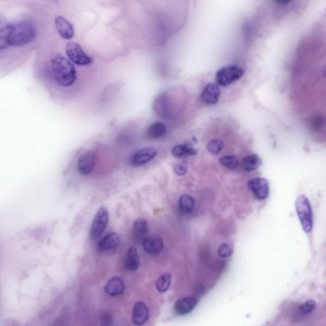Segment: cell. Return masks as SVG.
<instances>
[{
	"mask_svg": "<svg viewBox=\"0 0 326 326\" xmlns=\"http://www.w3.org/2000/svg\"><path fill=\"white\" fill-rule=\"evenodd\" d=\"M109 213L106 207H100L93 220L90 230V237L92 240L98 239L103 234L108 226Z\"/></svg>",
	"mask_w": 326,
	"mask_h": 326,
	"instance_id": "5",
	"label": "cell"
},
{
	"mask_svg": "<svg viewBox=\"0 0 326 326\" xmlns=\"http://www.w3.org/2000/svg\"><path fill=\"white\" fill-rule=\"evenodd\" d=\"M104 290L110 296H118L124 293L125 284L120 277L114 276L107 282Z\"/></svg>",
	"mask_w": 326,
	"mask_h": 326,
	"instance_id": "17",
	"label": "cell"
},
{
	"mask_svg": "<svg viewBox=\"0 0 326 326\" xmlns=\"http://www.w3.org/2000/svg\"><path fill=\"white\" fill-rule=\"evenodd\" d=\"M149 316L148 310L146 304L142 302L135 304L132 312V321L135 325L140 326L146 324Z\"/></svg>",
	"mask_w": 326,
	"mask_h": 326,
	"instance_id": "15",
	"label": "cell"
},
{
	"mask_svg": "<svg viewBox=\"0 0 326 326\" xmlns=\"http://www.w3.org/2000/svg\"><path fill=\"white\" fill-rule=\"evenodd\" d=\"M194 200L190 195L185 194L182 196L179 199V210L185 215L192 212L194 207Z\"/></svg>",
	"mask_w": 326,
	"mask_h": 326,
	"instance_id": "20",
	"label": "cell"
},
{
	"mask_svg": "<svg viewBox=\"0 0 326 326\" xmlns=\"http://www.w3.org/2000/svg\"><path fill=\"white\" fill-rule=\"evenodd\" d=\"M158 155V151L152 148L140 149L132 156L130 164L132 166H141L154 159Z\"/></svg>",
	"mask_w": 326,
	"mask_h": 326,
	"instance_id": "7",
	"label": "cell"
},
{
	"mask_svg": "<svg viewBox=\"0 0 326 326\" xmlns=\"http://www.w3.org/2000/svg\"><path fill=\"white\" fill-rule=\"evenodd\" d=\"M166 132V126L162 122H155L149 126L146 134L151 138H159L164 136Z\"/></svg>",
	"mask_w": 326,
	"mask_h": 326,
	"instance_id": "23",
	"label": "cell"
},
{
	"mask_svg": "<svg viewBox=\"0 0 326 326\" xmlns=\"http://www.w3.org/2000/svg\"><path fill=\"white\" fill-rule=\"evenodd\" d=\"M234 246L230 244H221L218 249V255L222 258H229L234 253Z\"/></svg>",
	"mask_w": 326,
	"mask_h": 326,
	"instance_id": "27",
	"label": "cell"
},
{
	"mask_svg": "<svg viewBox=\"0 0 326 326\" xmlns=\"http://www.w3.org/2000/svg\"><path fill=\"white\" fill-rule=\"evenodd\" d=\"M142 244L146 252L150 255L159 254L164 248L162 239L158 235L146 236L142 242Z\"/></svg>",
	"mask_w": 326,
	"mask_h": 326,
	"instance_id": "11",
	"label": "cell"
},
{
	"mask_svg": "<svg viewBox=\"0 0 326 326\" xmlns=\"http://www.w3.org/2000/svg\"><path fill=\"white\" fill-rule=\"evenodd\" d=\"M262 164V159L257 154L246 156L243 160V167L246 172H252L257 170Z\"/></svg>",
	"mask_w": 326,
	"mask_h": 326,
	"instance_id": "21",
	"label": "cell"
},
{
	"mask_svg": "<svg viewBox=\"0 0 326 326\" xmlns=\"http://www.w3.org/2000/svg\"><path fill=\"white\" fill-rule=\"evenodd\" d=\"M224 148V142L220 139H213L207 144V149L210 152L214 155L218 154L222 151Z\"/></svg>",
	"mask_w": 326,
	"mask_h": 326,
	"instance_id": "26",
	"label": "cell"
},
{
	"mask_svg": "<svg viewBox=\"0 0 326 326\" xmlns=\"http://www.w3.org/2000/svg\"><path fill=\"white\" fill-rule=\"evenodd\" d=\"M121 239L120 235L116 232H110L102 238L98 244V248L100 252H106L117 248L120 246Z\"/></svg>",
	"mask_w": 326,
	"mask_h": 326,
	"instance_id": "14",
	"label": "cell"
},
{
	"mask_svg": "<svg viewBox=\"0 0 326 326\" xmlns=\"http://www.w3.org/2000/svg\"><path fill=\"white\" fill-rule=\"evenodd\" d=\"M148 224L145 218H138L132 226V234L136 241H142L148 236Z\"/></svg>",
	"mask_w": 326,
	"mask_h": 326,
	"instance_id": "18",
	"label": "cell"
},
{
	"mask_svg": "<svg viewBox=\"0 0 326 326\" xmlns=\"http://www.w3.org/2000/svg\"><path fill=\"white\" fill-rule=\"evenodd\" d=\"M295 207L302 230L306 234H309L313 229L314 216L308 198L300 195L296 202Z\"/></svg>",
	"mask_w": 326,
	"mask_h": 326,
	"instance_id": "3",
	"label": "cell"
},
{
	"mask_svg": "<svg viewBox=\"0 0 326 326\" xmlns=\"http://www.w3.org/2000/svg\"><path fill=\"white\" fill-rule=\"evenodd\" d=\"M326 122L325 118L320 116H316L312 118L310 124L312 130L318 131L322 129Z\"/></svg>",
	"mask_w": 326,
	"mask_h": 326,
	"instance_id": "28",
	"label": "cell"
},
{
	"mask_svg": "<svg viewBox=\"0 0 326 326\" xmlns=\"http://www.w3.org/2000/svg\"><path fill=\"white\" fill-rule=\"evenodd\" d=\"M220 162L224 166L232 171L235 170L238 167V160L234 155L224 156L220 158Z\"/></svg>",
	"mask_w": 326,
	"mask_h": 326,
	"instance_id": "25",
	"label": "cell"
},
{
	"mask_svg": "<svg viewBox=\"0 0 326 326\" xmlns=\"http://www.w3.org/2000/svg\"><path fill=\"white\" fill-rule=\"evenodd\" d=\"M244 70L235 65L222 68L216 72V80L218 85L228 86L238 80L243 76Z\"/></svg>",
	"mask_w": 326,
	"mask_h": 326,
	"instance_id": "4",
	"label": "cell"
},
{
	"mask_svg": "<svg viewBox=\"0 0 326 326\" xmlns=\"http://www.w3.org/2000/svg\"><path fill=\"white\" fill-rule=\"evenodd\" d=\"M51 66L54 78L58 84L67 88L76 82L78 78L76 68L64 56H55L51 60Z\"/></svg>",
	"mask_w": 326,
	"mask_h": 326,
	"instance_id": "2",
	"label": "cell"
},
{
	"mask_svg": "<svg viewBox=\"0 0 326 326\" xmlns=\"http://www.w3.org/2000/svg\"><path fill=\"white\" fill-rule=\"evenodd\" d=\"M170 99L167 92H162L156 97L154 102V110L160 118H169L170 116Z\"/></svg>",
	"mask_w": 326,
	"mask_h": 326,
	"instance_id": "10",
	"label": "cell"
},
{
	"mask_svg": "<svg viewBox=\"0 0 326 326\" xmlns=\"http://www.w3.org/2000/svg\"><path fill=\"white\" fill-rule=\"evenodd\" d=\"M174 170L176 174H178V176H182L187 173L188 166L187 165L183 164V163H179V164L176 165Z\"/></svg>",
	"mask_w": 326,
	"mask_h": 326,
	"instance_id": "30",
	"label": "cell"
},
{
	"mask_svg": "<svg viewBox=\"0 0 326 326\" xmlns=\"http://www.w3.org/2000/svg\"><path fill=\"white\" fill-rule=\"evenodd\" d=\"M248 186L256 198L264 200L269 196L270 184L264 178H255L248 182Z\"/></svg>",
	"mask_w": 326,
	"mask_h": 326,
	"instance_id": "8",
	"label": "cell"
},
{
	"mask_svg": "<svg viewBox=\"0 0 326 326\" xmlns=\"http://www.w3.org/2000/svg\"><path fill=\"white\" fill-rule=\"evenodd\" d=\"M56 27L60 37L65 40L73 38L74 28L72 23L62 16H58L54 20Z\"/></svg>",
	"mask_w": 326,
	"mask_h": 326,
	"instance_id": "13",
	"label": "cell"
},
{
	"mask_svg": "<svg viewBox=\"0 0 326 326\" xmlns=\"http://www.w3.org/2000/svg\"><path fill=\"white\" fill-rule=\"evenodd\" d=\"M36 36V27L31 22H22L6 24L0 31V48L3 50L10 46H24L31 42Z\"/></svg>",
	"mask_w": 326,
	"mask_h": 326,
	"instance_id": "1",
	"label": "cell"
},
{
	"mask_svg": "<svg viewBox=\"0 0 326 326\" xmlns=\"http://www.w3.org/2000/svg\"><path fill=\"white\" fill-rule=\"evenodd\" d=\"M96 156L93 151L88 150L82 154L78 162V169L82 176H88L92 173L96 164Z\"/></svg>",
	"mask_w": 326,
	"mask_h": 326,
	"instance_id": "9",
	"label": "cell"
},
{
	"mask_svg": "<svg viewBox=\"0 0 326 326\" xmlns=\"http://www.w3.org/2000/svg\"><path fill=\"white\" fill-rule=\"evenodd\" d=\"M172 283V276L168 273H165L162 274V276H160L156 282V288L160 292H166L170 287Z\"/></svg>",
	"mask_w": 326,
	"mask_h": 326,
	"instance_id": "24",
	"label": "cell"
},
{
	"mask_svg": "<svg viewBox=\"0 0 326 326\" xmlns=\"http://www.w3.org/2000/svg\"><path fill=\"white\" fill-rule=\"evenodd\" d=\"M316 306V302L314 300H308L300 306V311L304 315H306L311 313L315 309Z\"/></svg>",
	"mask_w": 326,
	"mask_h": 326,
	"instance_id": "29",
	"label": "cell"
},
{
	"mask_svg": "<svg viewBox=\"0 0 326 326\" xmlns=\"http://www.w3.org/2000/svg\"><path fill=\"white\" fill-rule=\"evenodd\" d=\"M221 95L220 87L216 84L209 83L206 86L201 94L202 102L207 104H218Z\"/></svg>",
	"mask_w": 326,
	"mask_h": 326,
	"instance_id": "12",
	"label": "cell"
},
{
	"mask_svg": "<svg viewBox=\"0 0 326 326\" xmlns=\"http://www.w3.org/2000/svg\"><path fill=\"white\" fill-rule=\"evenodd\" d=\"M66 54L72 62L79 66H87L92 60L81 48L80 44L70 42L66 44Z\"/></svg>",
	"mask_w": 326,
	"mask_h": 326,
	"instance_id": "6",
	"label": "cell"
},
{
	"mask_svg": "<svg viewBox=\"0 0 326 326\" xmlns=\"http://www.w3.org/2000/svg\"><path fill=\"white\" fill-rule=\"evenodd\" d=\"M140 262L138 251L134 246H131L128 249L126 257V266L130 271L134 272L138 269Z\"/></svg>",
	"mask_w": 326,
	"mask_h": 326,
	"instance_id": "19",
	"label": "cell"
},
{
	"mask_svg": "<svg viewBox=\"0 0 326 326\" xmlns=\"http://www.w3.org/2000/svg\"><path fill=\"white\" fill-rule=\"evenodd\" d=\"M198 304L197 300L193 297H186L179 300L174 304V311L180 316L190 314Z\"/></svg>",
	"mask_w": 326,
	"mask_h": 326,
	"instance_id": "16",
	"label": "cell"
},
{
	"mask_svg": "<svg viewBox=\"0 0 326 326\" xmlns=\"http://www.w3.org/2000/svg\"><path fill=\"white\" fill-rule=\"evenodd\" d=\"M172 154L176 158L185 157V156L196 154V150L190 144H183L174 146L172 149Z\"/></svg>",
	"mask_w": 326,
	"mask_h": 326,
	"instance_id": "22",
	"label": "cell"
}]
</instances>
